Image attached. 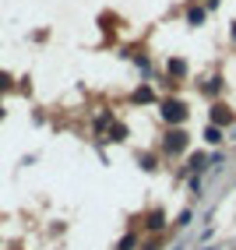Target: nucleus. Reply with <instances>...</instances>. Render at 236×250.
Instances as JSON below:
<instances>
[{"instance_id":"13","label":"nucleus","mask_w":236,"mask_h":250,"mask_svg":"<svg viewBox=\"0 0 236 250\" xmlns=\"http://www.w3.org/2000/svg\"><path fill=\"white\" fill-rule=\"evenodd\" d=\"M138 162H141V169H155V155H141Z\"/></svg>"},{"instance_id":"4","label":"nucleus","mask_w":236,"mask_h":250,"mask_svg":"<svg viewBox=\"0 0 236 250\" xmlns=\"http://www.w3.org/2000/svg\"><path fill=\"white\" fill-rule=\"evenodd\" d=\"M218 92H222V78H208V81H201V95H218Z\"/></svg>"},{"instance_id":"14","label":"nucleus","mask_w":236,"mask_h":250,"mask_svg":"<svg viewBox=\"0 0 236 250\" xmlns=\"http://www.w3.org/2000/svg\"><path fill=\"white\" fill-rule=\"evenodd\" d=\"M7 88H11V74L0 71V92H7Z\"/></svg>"},{"instance_id":"11","label":"nucleus","mask_w":236,"mask_h":250,"mask_svg":"<svg viewBox=\"0 0 236 250\" xmlns=\"http://www.w3.org/2000/svg\"><path fill=\"white\" fill-rule=\"evenodd\" d=\"M134 247H138V236H134V232H127V236L120 240V247H116V250H134Z\"/></svg>"},{"instance_id":"2","label":"nucleus","mask_w":236,"mask_h":250,"mask_svg":"<svg viewBox=\"0 0 236 250\" xmlns=\"http://www.w3.org/2000/svg\"><path fill=\"white\" fill-rule=\"evenodd\" d=\"M162 120L166 124H183V120H187V103H180V99H166V103H162Z\"/></svg>"},{"instance_id":"5","label":"nucleus","mask_w":236,"mask_h":250,"mask_svg":"<svg viewBox=\"0 0 236 250\" xmlns=\"http://www.w3.org/2000/svg\"><path fill=\"white\" fill-rule=\"evenodd\" d=\"M166 71H170V78H183V74H187V60H180V57H173L170 63H166Z\"/></svg>"},{"instance_id":"10","label":"nucleus","mask_w":236,"mask_h":250,"mask_svg":"<svg viewBox=\"0 0 236 250\" xmlns=\"http://www.w3.org/2000/svg\"><path fill=\"white\" fill-rule=\"evenodd\" d=\"M205 141H208V145H218V141H222V130H218L215 124H212V127H205Z\"/></svg>"},{"instance_id":"3","label":"nucleus","mask_w":236,"mask_h":250,"mask_svg":"<svg viewBox=\"0 0 236 250\" xmlns=\"http://www.w3.org/2000/svg\"><path fill=\"white\" fill-rule=\"evenodd\" d=\"M212 120H215V127H226V124H236V116L226 106H212Z\"/></svg>"},{"instance_id":"18","label":"nucleus","mask_w":236,"mask_h":250,"mask_svg":"<svg viewBox=\"0 0 236 250\" xmlns=\"http://www.w3.org/2000/svg\"><path fill=\"white\" fill-rule=\"evenodd\" d=\"M176 250H183V247H176Z\"/></svg>"},{"instance_id":"9","label":"nucleus","mask_w":236,"mask_h":250,"mask_svg":"<svg viewBox=\"0 0 236 250\" xmlns=\"http://www.w3.org/2000/svg\"><path fill=\"white\" fill-rule=\"evenodd\" d=\"M205 14H208L205 7H191V14H187V25H194V28H197L201 21H205Z\"/></svg>"},{"instance_id":"8","label":"nucleus","mask_w":236,"mask_h":250,"mask_svg":"<svg viewBox=\"0 0 236 250\" xmlns=\"http://www.w3.org/2000/svg\"><path fill=\"white\" fill-rule=\"evenodd\" d=\"M134 103H155V92H151L148 85H141L138 92H134Z\"/></svg>"},{"instance_id":"15","label":"nucleus","mask_w":236,"mask_h":250,"mask_svg":"<svg viewBox=\"0 0 236 250\" xmlns=\"http://www.w3.org/2000/svg\"><path fill=\"white\" fill-rule=\"evenodd\" d=\"M145 250H159V240L155 243H145Z\"/></svg>"},{"instance_id":"1","label":"nucleus","mask_w":236,"mask_h":250,"mask_svg":"<svg viewBox=\"0 0 236 250\" xmlns=\"http://www.w3.org/2000/svg\"><path fill=\"white\" fill-rule=\"evenodd\" d=\"M187 145H191L187 130H183V127H170L166 138H162V152L166 155H180V152H187Z\"/></svg>"},{"instance_id":"6","label":"nucleus","mask_w":236,"mask_h":250,"mask_svg":"<svg viewBox=\"0 0 236 250\" xmlns=\"http://www.w3.org/2000/svg\"><path fill=\"white\" fill-rule=\"evenodd\" d=\"M145 226H148L151 232H159V229H166V215H162V211L155 208V211H151V215H148V222H145Z\"/></svg>"},{"instance_id":"12","label":"nucleus","mask_w":236,"mask_h":250,"mask_svg":"<svg viewBox=\"0 0 236 250\" xmlns=\"http://www.w3.org/2000/svg\"><path fill=\"white\" fill-rule=\"evenodd\" d=\"M124 138H127V127H124V124H116V127L109 130V141H124Z\"/></svg>"},{"instance_id":"16","label":"nucleus","mask_w":236,"mask_h":250,"mask_svg":"<svg viewBox=\"0 0 236 250\" xmlns=\"http://www.w3.org/2000/svg\"><path fill=\"white\" fill-rule=\"evenodd\" d=\"M229 36H233V42H236V21H233V25H229Z\"/></svg>"},{"instance_id":"7","label":"nucleus","mask_w":236,"mask_h":250,"mask_svg":"<svg viewBox=\"0 0 236 250\" xmlns=\"http://www.w3.org/2000/svg\"><path fill=\"white\" fill-rule=\"evenodd\" d=\"M205 166H208V155H205V152H194V155H191V162H187V169L201 173V169H205Z\"/></svg>"},{"instance_id":"17","label":"nucleus","mask_w":236,"mask_h":250,"mask_svg":"<svg viewBox=\"0 0 236 250\" xmlns=\"http://www.w3.org/2000/svg\"><path fill=\"white\" fill-rule=\"evenodd\" d=\"M205 250H215V247H205Z\"/></svg>"},{"instance_id":"19","label":"nucleus","mask_w":236,"mask_h":250,"mask_svg":"<svg viewBox=\"0 0 236 250\" xmlns=\"http://www.w3.org/2000/svg\"><path fill=\"white\" fill-rule=\"evenodd\" d=\"M233 134H236V130H233Z\"/></svg>"}]
</instances>
